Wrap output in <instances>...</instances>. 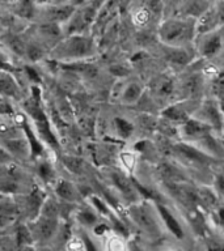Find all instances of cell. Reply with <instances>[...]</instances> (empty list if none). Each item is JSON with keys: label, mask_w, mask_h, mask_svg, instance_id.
Instances as JSON below:
<instances>
[{"label": "cell", "mask_w": 224, "mask_h": 251, "mask_svg": "<svg viewBox=\"0 0 224 251\" xmlns=\"http://www.w3.org/2000/svg\"><path fill=\"white\" fill-rule=\"evenodd\" d=\"M212 89H214L216 94L224 96V71L216 75L214 84H212Z\"/></svg>", "instance_id": "16"}, {"label": "cell", "mask_w": 224, "mask_h": 251, "mask_svg": "<svg viewBox=\"0 0 224 251\" xmlns=\"http://www.w3.org/2000/svg\"><path fill=\"white\" fill-rule=\"evenodd\" d=\"M211 131L212 129L207 125H204L203 122L198 121L196 118H190L184 122L180 128L181 137L189 143H199L208 135H211Z\"/></svg>", "instance_id": "5"}, {"label": "cell", "mask_w": 224, "mask_h": 251, "mask_svg": "<svg viewBox=\"0 0 224 251\" xmlns=\"http://www.w3.org/2000/svg\"><path fill=\"white\" fill-rule=\"evenodd\" d=\"M129 216L133 221L147 234L157 237L160 235V226L157 223L156 216L152 212V208L147 203H137L129 208Z\"/></svg>", "instance_id": "2"}, {"label": "cell", "mask_w": 224, "mask_h": 251, "mask_svg": "<svg viewBox=\"0 0 224 251\" xmlns=\"http://www.w3.org/2000/svg\"><path fill=\"white\" fill-rule=\"evenodd\" d=\"M196 101H188V102H180V103H174V105L168 106L167 109L163 111L167 119L172 122H178V123H184L188 119H190V114L199 107V105H196Z\"/></svg>", "instance_id": "6"}, {"label": "cell", "mask_w": 224, "mask_h": 251, "mask_svg": "<svg viewBox=\"0 0 224 251\" xmlns=\"http://www.w3.org/2000/svg\"><path fill=\"white\" fill-rule=\"evenodd\" d=\"M172 153L174 156L181 157L182 160L194 165H208L210 164V156L204 153L198 147H192L188 143H180V144L172 145Z\"/></svg>", "instance_id": "4"}, {"label": "cell", "mask_w": 224, "mask_h": 251, "mask_svg": "<svg viewBox=\"0 0 224 251\" xmlns=\"http://www.w3.org/2000/svg\"><path fill=\"white\" fill-rule=\"evenodd\" d=\"M167 59L169 63H173L176 66H185L190 60V56L180 47H172L167 52Z\"/></svg>", "instance_id": "13"}, {"label": "cell", "mask_w": 224, "mask_h": 251, "mask_svg": "<svg viewBox=\"0 0 224 251\" xmlns=\"http://www.w3.org/2000/svg\"><path fill=\"white\" fill-rule=\"evenodd\" d=\"M220 49V37L218 34L206 35L203 42L200 43V52L206 56L216 54Z\"/></svg>", "instance_id": "11"}, {"label": "cell", "mask_w": 224, "mask_h": 251, "mask_svg": "<svg viewBox=\"0 0 224 251\" xmlns=\"http://www.w3.org/2000/svg\"><path fill=\"white\" fill-rule=\"evenodd\" d=\"M115 126H117L118 133L121 135V137L126 139L129 137L131 133H133V125L127 122L126 119H122V118H117L115 119Z\"/></svg>", "instance_id": "14"}, {"label": "cell", "mask_w": 224, "mask_h": 251, "mask_svg": "<svg viewBox=\"0 0 224 251\" xmlns=\"http://www.w3.org/2000/svg\"><path fill=\"white\" fill-rule=\"evenodd\" d=\"M207 251H224V242L218 238L207 239Z\"/></svg>", "instance_id": "17"}, {"label": "cell", "mask_w": 224, "mask_h": 251, "mask_svg": "<svg viewBox=\"0 0 224 251\" xmlns=\"http://www.w3.org/2000/svg\"><path fill=\"white\" fill-rule=\"evenodd\" d=\"M196 25L192 20H168L160 26V38L172 47H181L194 37Z\"/></svg>", "instance_id": "1"}, {"label": "cell", "mask_w": 224, "mask_h": 251, "mask_svg": "<svg viewBox=\"0 0 224 251\" xmlns=\"http://www.w3.org/2000/svg\"><path fill=\"white\" fill-rule=\"evenodd\" d=\"M83 242H84V246H85V250L86 251H96V247L93 246V243H92V241H90L89 238H86V237H84V239H83Z\"/></svg>", "instance_id": "20"}, {"label": "cell", "mask_w": 224, "mask_h": 251, "mask_svg": "<svg viewBox=\"0 0 224 251\" xmlns=\"http://www.w3.org/2000/svg\"><path fill=\"white\" fill-rule=\"evenodd\" d=\"M215 217H216V223L219 224L220 227H223L224 229V207H219L218 209H216Z\"/></svg>", "instance_id": "18"}, {"label": "cell", "mask_w": 224, "mask_h": 251, "mask_svg": "<svg viewBox=\"0 0 224 251\" xmlns=\"http://www.w3.org/2000/svg\"><path fill=\"white\" fill-rule=\"evenodd\" d=\"M112 179L114 182V186L118 188V191L121 192V195L123 198L129 200H135L137 201L139 199V192H138L135 184H134L133 179H130L125 174L122 173H113L112 174Z\"/></svg>", "instance_id": "7"}, {"label": "cell", "mask_w": 224, "mask_h": 251, "mask_svg": "<svg viewBox=\"0 0 224 251\" xmlns=\"http://www.w3.org/2000/svg\"><path fill=\"white\" fill-rule=\"evenodd\" d=\"M129 250L130 251H144L140 246H139V245H138L137 241H131V242L129 243Z\"/></svg>", "instance_id": "21"}, {"label": "cell", "mask_w": 224, "mask_h": 251, "mask_svg": "<svg viewBox=\"0 0 224 251\" xmlns=\"http://www.w3.org/2000/svg\"><path fill=\"white\" fill-rule=\"evenodd\" d=\"M157 173L163 178L164 182H172V183H180L185 179L184 172L180 168H177L176 165L169 164V162H161L157 166ZM163 182V183H164Z\"/></svg>", "instance_id": "9"}, {"label": "cell", "mask_w": 224, "mask_h": 251, "mask_svg": "<svg viewBox=\"0 0 224 251\" xmlns=\"http://www.w3.org/2000/svg\"><path fill=\"white\" fill-rule=\"evenodd\" d=\"M196 119L203 122L204 125H207L210 128L215 129L218 132L224 127L223 115L212 100H207L200 103L196 111Z\"/></svg>", "instance_id": "3"}, {"label": "cell", "mask_w": 224, "mask_h": 251, "mask_svg": "<svg viewBox=\"0 0 224 251\" xmlns=\"http://www.w3.org/2000/svg\"><path fill=\"white\" fill-rule=\"evenodd\" d=\"M106 230H109L106 225H100V226L96 227V234H104Z\"/></svg>", "instance_id": "22"}, {"label": "cell", "mask_w": 224, "mask_h": 251, "mask_svg": "<svg viewBox=\"0 0 224 251\" xmlns=\"http://www.w3.org/2000/svg\"><path fill=\"white\" fill-rule=\"evenodd\" d=\"M172 251H174V250H172Z\"/></svg>", "instance_id": "23"}, {"label": "cell", "mask_w": 224, "mask_h": 251, "mask_svg": "<svg viewBox=\"0 0 224 251\" xmlns=\"http://www.w3.org/2000/svg\"><path fill=\"white\" fill-rule=\"evenodd\" d=\"M82 221H84L85 224L90 225V224H93L96 221V216L93 213H90V212H84L82 215Z\"/></svg>", "instance_id": "19"}, {"label": "cell", "mask_w": 224, "mask_h": 251, "mask_svg": "<svg viewBox=\"0 0 224 251\" xmlns=\"http://www.w3.org/2000/svg\"><path fill=\"white\" fill-rule=\"evenodd\" d=\"M141 93H143L141 86L138 82H131L130 85L126 86V89L122 93V97L126 103H135L140 100Z\"/></svg>", "instance_id": "12"}, {"label": "cell", "mask_w": 224, "mask_h": 251, "mask_svg": "<svg viewBox=\"0 0 224 251\" xmlns=\"http://www.w3.org/2000/svg\"><path fill=\"white\" fill-rule=\"evenodd\" d=\"M35 7L34 0H0V8L7 11H30Z\"/></svg>", "instance_id": "10"}, {"label": "cell", "mask_w": 224, "mask_h": 251, "mask_svg": "<svg viewBox=\"0 0 224 251\" xmlns=\"http://www.w3.org/2000/svg\"><path fill=\"white\" fill-rule=\"evenodd\" d=\"M134 24H137L139 26H144L145 24H148L149 21V11L145 8H140L138 9L133 16Z\"/></svg>", "instance_id": "15"}, {"label": "cell", "mask_w": 224, "mask_h": 251, "mask_svg": "<svg viewBox=\"0 0 224 251\" xmlns=\"http://www.w3.org/2000/svg\"><path fill=\"white\" fill-rule=\"evenodd\" d=\"M156 209L159 216L163 220V223L165 224V226L168 227L169 231L174 234L177 238H182L184 237V230H182V227H181L180 223H178V220L174 217V216L169 212V209L165 205H163L161 203H156Z\"/></svg>", "instance_id": "8"}]
</instances>
